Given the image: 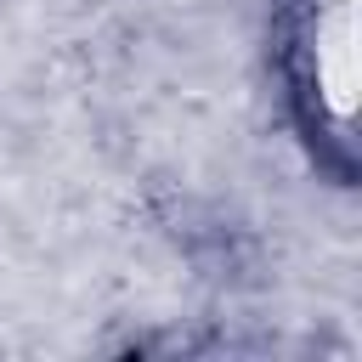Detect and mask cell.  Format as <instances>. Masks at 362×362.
I'll list each match as a JSON object with an SVG mask.
<instances>
[{"label": "cell", "instance_id": "obj_1", "mask_svg": "<svg viewBox=\"0 0 362 362\" xmlns=\"http://www.w3.org/2000/svg\"><path fill=\"white\" fill-rule=\"evenodd\" d=\"M356 17L351 0H300L294 23H288V62H294V85L311 107V119L339 136L351 119V85H356Z\"/></svg>", "mask_w": 362, "mask_h": 362}]
</instances>
